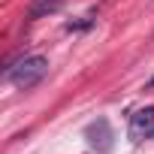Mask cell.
<instances>
[{
    "mask_svg": "<svg viewBox=\"0 0 154 154\" xmlns=\"http://www.w3.org/2000/svg\"><path fill=\"white\" fill-rule=\"evenodd\" d=\"M63 3H69V0H33V3H30V18L51 15V12H57Z\"/></svg>",
    "mask_w": 154,
    "mask_h": 154,
    "instance_id": "4",
    "label": "cell"
},
{
    "mask_svg": "<svg viewBox=\"0 0 154 154\" xmlns=\"http://www.w3.org/2000/svg\"><path fill=\"white\" fill-rule=\"evenodd\" d=\"M85 136H88V145L94 148V151H100V154H109L112 151V127H109V121L106 118H97L94 124H88V130H85Z\"/></svg>",
    "mask_w": 154,
    "mask_h": 154,
    "instance_id": "3",
    "label": "cell"
},
{
    "mask_svg": "<svg viewBox=\"0 0 154 154\" xmlns=\"http://www.w3.org/2000/svg\"><path fill=\"white\" fill-rule=\"evenodd\" d=\"M130 139L133 142H142L148 136H154V106H145V109H136L130 115V127H127Z\"/></svg>",
    "mask_w": 154,
    "mask_h": 154,
    "instance_id": "2",
    "label": "cell"
},
{
    "mask_svg": "<svg viewBox=\"0 0 154 154\" xmlns=\"http://www.w3.org/2000/svg\"><path fill=\"white\" fill-rule=\"evenodd\" d=\"M48 72V60L42 54H30V57H21L18 63H9L3 69V75L18 88V91H30L33 85H39Z\"/></svg>",
    "mask_w": 154,
    "mask_h": 154,
    "instance_id": "1",
    "label": "cell"
}]
</instances>
